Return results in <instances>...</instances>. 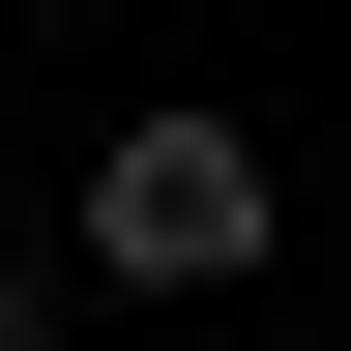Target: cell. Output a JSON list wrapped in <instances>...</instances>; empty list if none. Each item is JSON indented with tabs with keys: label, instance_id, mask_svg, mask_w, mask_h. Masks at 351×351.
Wrapping results in <instances>:
<instances>
[{
	"label": "cell",
	"instance_id": "obj_1",
	"mask_svg": "<svg viewBox=\"0 0 351 351\" xmlns=\"http://www.w3.org/2000/svg\"><path fill=\"white\" fill-rule=\"evenodd\" d=\"M263 234H293V205H263L234 117H117V147H88V293H234Z\"/></svg>",
	"mask_w": 351,
	"mask_h": 351
},
{
	"label": "cell",
	"instance_id": "obj_2",
	"mask_svg": "<svg viewBox=\"0 0 351 351\" xmlns=\"http://www.w3.org/2000/svg\"><path fill=\"white\" fill-rule=\"evenodd\" d=\"M0 351H59V263H29V234H0Z\"/></svg>",
	"mask_w": 351,
	"mask_h": 351
}]
</instances>
